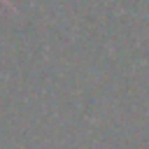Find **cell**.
<instances>
[{"label": "cell", "instance_id": "obj_1", "mask_svg": "<svg viewBox=\"0 0 149 149\" xmlns=\"http://www.w3.org/2000/svg\"><path fill=\"white\" fill-rule=\"evenodd\" d=\"M5 2H7V0H5Z\"/></svg>", "mask_w": 149, "mask_h": 149}]
</instances>
